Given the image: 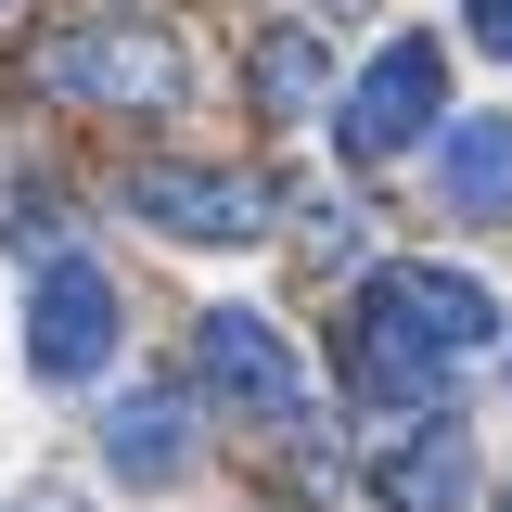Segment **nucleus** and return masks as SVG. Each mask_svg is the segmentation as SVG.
<instances>
[{
    "label": "nucleus",
    "instance_id": "6",
    "mask_svg": "<svg viewBox=\"0 0 512 512\" xmlns=\"http://www.w3.org/2000/svg\"><path fill=\"white\" fill-rule=\"evenodd\" d=\"M192 359H205V384L231 397V410H256V423H282L295 397H308V359L269 333L256 308H205V333H192Z\"/></svg>",
    "mask_w": 512,
    "mask_h": 512
},
{
    "label": "nucleus",
    "instance_id": "12",
    "mask_svg": "<svg viewBox=\"0 0 512 512\" xmlns=\"http://www.w3.org/2000/svg\"><path fill=\"white\" fill-rule=\"evenodd\" d=\"M13 512H90V500H77V487H26Z\"/></svg>",
    "mask_w": 512,
    "mask_h": 512
},
{
    "label": "nucleus",
    "instance_id": "5",
    "mask_svg": "<svg viewBox=\"0 0 512 512\" xmlns=\"http://www.w3.org/2000/svg\"><path fill=\"white\" fill-rule=\"evenodd\" d=\"M128 205L180 244H256L269 231V192L244 167H128Z\"/></svg>",
    "mask_w": 512,
    "mask_h": 512
},
{
    "label": "nucleus",
    "instance_id": "13",
    "mask_svg": "<svg viewBox=\"0 0 512 512\" xmlns=\"http://www.w3.org/2000/svg\"><path fill=\"white\" fill-rule=\"evenodd\" d=\"M500 512H512V500H500Z\"/></svg>",
    "mask_w": 512,
    "mask_h": 512
},
{
    "label": "nucleus",
    "instance_id": "7",
    "mask_svg": "<svg viewBox=\"0 0 512 512\" xmlns=\"http://www.w3.org/2000/svg\"><path fill=\"white\" fill-rule=\"evenodd\" d=\"M103 461H116V487H180V474H192V397H180V384H141V397H116Z\"/></svg>",
    "mask_w": 512,
    "mask_h": 512
},
{
    "label": "nucleus",
    "instance_id": "2",
    "mask_svg": "<svg viewBox=\"0 0 512 512\" xmlns=\"http://www.w3.org/2000/svg\"><path fill=\"white\" fill-rule=\"evenodd\" d=\"M39 77H52L64 103H128V116H167L192 90V52L154 26V13H77L39 39Z\"/></svg>",
    "mask_w": 512,
    "mask_h": 512
},
{
    "label": "nucleus",
    "instance_id": "11",
    "mask_svg": "<svg viewBox=\"0 0 512 512\" xmlns=\"http://www.w3.org/2000/svg\"><path fill=\"white\" fill-rule=\"evenodd\" d=\"M474 39H487V52L512 64V0H474Z\"/></svg>",
    "mask_w": 512,
    "mask_h": 512
},
{
    "label": "nucleus",
    "instance_id": "1",
    "mask_svg": "<svg viewBox=\"0 0 512 512\" xmlns=\"http://www.w3.org/2000/svg\"><path fill=\"white\" fill-rule=\"evenodd\" d=\"M487 333H500V295H487L474 269H423V256H410V269H384L372 295H359V372L410 397V384H436L448 359L487 346Z\"/></svg>",
    "mask_w": 512,
    "mask_h": 512
},
{
    "label": "nucleus",
    "instance_id": "10",
    "mask_svg": "<svg viewBox=\"0 0 512 512\" xmlns=\"http://www.w3.org/2000/svg\"><path fill=\"white\" fill-rule=\"evenodd\" d=\"M320 90H333V39L282 13V26L256 39V103H269V116H320Z\"/></svg>",
    "mask_w": 512,
    "mask_h": 512
},
{
    "label": "nucleus",
    "instance_id": "8",
    "mask_svg": "<svg viewBox=\"0 0 512 512\" xmlns=\"http://www.w3.org/2000/svg\"><path fill=\"white\" fill-rule=\"evenodd\" d=\"M384 512H461V487H474V448H461V423H423V436L384 448Z\"/></svg>",
    "mask_w": 512,
    "mask_h": 512
},
{
    "label": "nucleus",
    "instance_id": "3",
    "mask_svg": "<svg viewBox=\"0 0 512 512\" xmlns=\"http://www.w3.org/2000/svg\"><path fill=\"white\" fill-rule=\"evenodd\" d=\"M436 116H448V52L423 39V26H397V39L372 52V77L346 90V154H359V167H384V154H410Z\"/></svg>",
    "mask_w": 512,
    "mask_h": 512
},
{
    "label": "nucleus",
    "instance_id": "4",
    "mask_svg": "<svg viewBox=\"0 0 512 512\" xmlns=\"http://www.w3.org/2000/svg\"><path fill=\"white\" fill-rule=\"evenodd\" d=\"M116 282H103V269H77V256H64V269H39V282H26V372L39 384H90L103 372V359H116Z\"/></svg>",
    "mask_w": 512,
    "mask_h": 512
},
{
    "label": "nucleus",
    "instance_id": "9",
    "mask_svg": "<svg viewBox=\"0 0 512 512\" xmlns=\"http://www.w3.org/2000/svg\"><path fill=\"white\" fill-rule=\"evenodd\" d=\"M436 192H448V218H512V116H461L448 128Z\"/></svg>",
    "mask_w": 512,
    "mask_h": 512
}]
</instances>
